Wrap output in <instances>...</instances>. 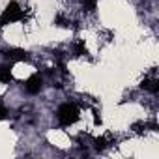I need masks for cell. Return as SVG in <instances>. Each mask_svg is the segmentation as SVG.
Masks as SVG:
<instances>
[{"label": "cell", "mask_w": 159, "mask_h": 159, "mask_svg": "<svg viewBox=\"0 0 159 159\" xmlns=\"http://www.w3.org/2000/svg\"><path fill=\"white\" fill-rule=\"evenodd\" d=\"M96 4H98V0H84V2H83V8H84L86 11H94V10H96Z\"/></svg>", "instance_id": "obj_6"}, {"label": "cell", "mask_w": 159, "mask_h": 159, "mask_svg": "<svg viewBox=\"0 0 159 159\" xmlns=\"http://www.w3.org/2000/svg\"><path fill=\"white\" fill-rule=\"evenodd\" d=\"M75 52H77L79 56H84V54H86V47H84V43H83V41L75 43Z\"/></svg>", "instance_id": "obj_7"}, {"label": "cell", "mask_w": 159, "mask_h": 159, "mask_svg": "<svg viewBox=\"0 0 159 159\" xmlns=\"http://www.w3.org/2000/svg\"><path fill=\"white\" fill-rule=\"evenodd\" d=\"M11 79H13V75H11V66H8V64L0 66V83H2V84H8Z\"/></svg>", "instance_id": "obj_5"}, {"label": "cell", "mask_w": 159, "mask_h": 159, "mask_svg": "<svg viewBox=\"0 0 159 159\" xmlns=\"http://www.w3.org/2000/svg\"><path fill=\"white\" fill-rule=\"evenodd\" d=\"M6 58L10 62H19V60H26V52L23 49H10L6 52Z\"/></svg>", "instance_id": "obj_4"}, {"label": "cell", "mask_w": 159, "mask_h": 159, "mask_svg": "<svg viewBox=\"0 0 159 159\" xmlns=\"http://www.w3.org/2000/svg\"><path fill=\"white\" fill-rule=\"evenodd\" d=\"M25 17H26L25 10H21V6L15 2V0H11V2L6 6V10L2 11V15H0V26L15 23V21H23Z\"/></svg>", "instance_id": "obj_1"}, {"label": "cell", "mask_w": 159, "mask_h": 159, "mask_svg": "<svg viewBox=\"0 0 159 159\" xmlns=\"http://www.w3.org/2000/svg\"><path fill=\"white\" fill-rule=\"evenodd\" d=\"M41 86H43V79L39 75H32L30 79H26V83H25V90L28 94H39Z\"/></svg>", "instance_id": "obj_3"}, {"label": "cell", "mask_w": 159, "mask_h": 159, "mask_svg": "<svg viewBox=\"0 0 159 159\" xmlns=\"http://www.w3.org/2000/svg\"><path fill=\"white\" fill-rule=\"evenodd\" d=\"M107 146H109V140H107L105 137H101V139L96 140V148H98V150H105Z\"/></svg>", "instance_id": "obj_8"}, {"label": "cell", "mask_w": 159, "mask_h": 159, "mask_svg": "<svg viewBox=\"0 0 159 159\" xmlns=\"http://www.w3.org/2000/svg\"><path fill=\"white\" fill-rule=\"evenodd\" d=\"M6 116H8V111H6V107L2 103H0V120H4Z\"/></svg>", "instance_id": "obj_9"}, {"label": "cell", "mask_w": 159, "mask_h": 159, "mask_svg": "<svg viewBox=\"0 0 159 159\" xmlns=\"http://www.w3.org/2000/svg\"><path fill=\"white\" fill-rule=\"evenodd\" d=\"M58 122H60V125H64V127H67V125H71V124H75L77 120H79V107L75 105V103H64L60 109H58Z\"/></svg>", "instance_id": "obj_2"}]
</instances>
